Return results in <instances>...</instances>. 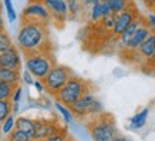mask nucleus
<instances>
[{
  "label": "nucleus",
  "mask_w": 155,
  "mask_h": 141,
  "mask_svg": "<svg viewBox=\"0 0 155 141\" xmlns=\"http://www.w3.org/2000/svg\"><path fill=\"white\" fill-rule=\"evenodd\" d=\"M17 47L24 56L40 52H53L48 24L37 22H20L17 32Z\"/></svg>",
  "instance_id": "obj_1"
},
{
  "label": "nucleus",
  "mask_w": 155,
  "mask_h": 141,
  "mask_svg": "<svg viewBox=\"0 0 155 141\" xmlns=\"http://www.w3.org/2000/svg\"><path fill=\"white\" fill-rule=\"evenodd\" d=\"M85 127L94 141H113L114 137L118 136L114 117L104 111L90 117Z\"/></svg>",
  "instance_id": "obj_2"
},
{
  "label": "nucleus",
  "mask_w": 155,
  "mask_h": 141,
  "mask_svg": "<svg viewBox=\"0 0 155 141\" xmlns=\"http://www.w3.org/2000/svg\"><path fill=\"white\" fill-rule=\"evenodd\" d=\"M91 89H93V84L90 81L73 74L68 79V81L63 86V89L54 96V99H56V101L68 107V106H71L74 101L80 99L81 96L91 91Z\"/></svg>",
  "instance_id": "obj_3"
},
{
  "label": "nucleus",
  "mask_w": 155,
  "mask_h": 141,
  "mask_svg": "<svg viewBox=\"0 0 155 141\" xmlns=\"http://www.w3.org/2000/svg\"><path fill=\"white\" fill-rule=\"evenodd\" d=\"M26 69L36 80H43L46 74L56 66V57L53 52H40L24 56Z\"/></svg>",
  "instance_id": "obj_4"
},
{
  "label": "nucleus",
  "mask_w": 155,
  "mask_h": 141,
  "mask_svg": "<svg viewBox=\"0 0 155 141\" xmlns=\"http://www.w3.org/2000/svg\"><path fill=\"white\" fill-rule=\"evenodd\" d=\"M68 108H70L73 117L81 118V120H84L87 117H93V116L103 111L101 103L95 99V96L91 91L81 96L77 101H74L71 106H68Z\"/></svg>",
  "instance_id": "obj_5"
},
{
  "label": "nucleus",
  "mask_w": 155,
  "mask_h": 141,
  "mask_svg": "<svg viewBox=\"0 0 155 141\" xmlns=\"http://www.w3.org/2000/svg\"><path fill=\"white\" fill-rule=\"evenodd\" d=\"M71 76H73V71L68 67L61 66V64H56L46 74V77L41 80V83L44 86V90L54 97L63 89V86L68 81V79H70Z\"/></svg>",
  "instance_id": "obj_6"
},
{
  "label": "nucleus",
  "mask_w": 155,
  "mask_h": 141,
  "mask_svg": "<svg viewBox=\"0 0 155 141\" xmlns=\"http://www.w3.org/2000/svg\"><path fill=\"white\" fill-rule=\"evenodd\" d=\"M20 22H37V23L50 24L51 17L41 0H28V3L21 10Z\"/></svg>",
  "instance_id": "obj_7"
},
{
  "label": "nucleus",
  "mask_w": 155,
  "mask_h": 141,
  "mask_svg": "<svg viewBox=\"0 0 155 141\" xmlns=\"http://www.w3.org/2000/svg\"><path fill=\"white\" fill-rule=\"evenodd\" d=\"M138 16H140V10H138V7L135 6L134 2H131L125 9L122 12H120L118 14H114V27H113V32H111L113 37L117 39L125 30V27L128 24L131 22H134Z\"/></svg>",
  "instance_id": "obj_8"
},
{
  "label": "nucleus",
  "mask_w": 155,
  "mask_h": 141,
  "mask_svg": "<svg viewBox=\"0 0 155 141\" xmlns=\"http://www.w3.org/2000/svg\"><path fill=\"white\" fill-rule=\"evenodd\" d=\"M43 5L47 7L51 22L57 29H63L68 20V10H67L66 0H41Z\"/></svg>",
  "instance_id": "obj_9"
},
{
  "label": "nucleus",
  "mask_w": 155,
  "mask_h": 141,
  "mask_svg": "<svg viewBox=\"0 0 155 141\" xmlns=\"http://www.w3.org/2000/svg\"><path fill=\"white\" fill-rule=\"evenodd\" d=\"M34 121V134L33 140L38 141L43 140L48 136H53L54 133H57L61 128L60 123L56 120H48V118H36Z\"/></svg>",
  "instance_id": "obj_10"
},
{
  "label": "nucleus",
  "mask_w": 155,
  "mask_h": 141,
  "mask_svg": "<svg viewBox=\"0 0 155 141\" xmlns=\"http://www.w3.org/2000/svg\"><path fill=\"white\" fill-rule=\"evenodd\" d=\"M0 67L20 71V69H21V56H20V50L17 47L12 46L6 52L0 53Z\"/></svg>",
  "instance_id": "obj_11"
},
{
  "label": "nucleus",
  "mask_w": 155,
  "mask_h": 141,
  "mask_svg": "<svg viewBox=\"0 0 155 141\" xmlns=\"http://www.w3.org/2000/svg\"><path fill=\"white\" fill-rule=\"evenodd\" d=\"M151 33H152V32H151V29L148 27V24H147L145 16H142L141 23H140V26L137 27V30L134 32V34H132L130 46H128V50H124V52H134V50H137V49L140 47V44H141Z\"/></svg>",
  "instance_id": "obj_12"
},
{
  "label": "nucleus",
  "mask_w": 155,
  "mask_h": 141,
  "mask_svg": "<svg viewBox=\"0 0 155 141\" xmlns=\"http://www.w3.org/2000/svg\"><path fill=\"white\" fill-rule=\"evenodd\" d=\"M141 20H142V14L140 13V16H138L134 22H131V23L128 24L127 27H125V30H124V32H122V33L117 37L118 39V47H120V52L128 50V46H130V42H131L132 34H134V32L137 30V27L140 26Z\"/></svg>",
  "instance_id": "obj_13"
},
{
  "label": "nucleus",
  "mask_w": 155,
  "mask_h": 141,
  "mask_svg": "<svg viewBox=\"0 0 155 141\" xmlns=\"http://www.w3.org/2000/svg\"><path fill=\"white\" fill-rule=\"evenodd\" d=\"M107 14H111L107 9V5L105 3H94V5H90V10H88V17L91 23H95V22H100L104 16Z\"/></svg>",
  "instance_id": "obj_14"
},
{
  "label": "nucleus",
  "mask_w": 155,
  "mask_h": 141,
  "mask_svg": "<svg viewBox=\"0 0 155 141\" xmlns=\"http://www.w3.org/2000/svg\"><path fill=\"white\" fill-rule=\"evenodd\" d=\"M14 128H17L20 131L26 133L27 136H30L33 138L34 134V121L28 117H19L16 118V124H14Z\"/></svg>",
  "instance_id": "obj_15"
},
{
  "label": "nucleus",
  "mask_w": 155,
  "mask_h": 141,
  "mask_svg": "<svg viewBox=\"0 0 155 141\" xmlns=\"http://www.w3.org/2000/svg\"><path fill=\"white\" fill-rule=\"evenodd\" d=\"M0 81H5V83H9V84H13V86H19L20 84V71L2 69L0 67Z\"/></svg>",
  "instance_id": "obj_16"
},
{
  "label": "nucleus",
  "mask_w": 155,
  "mask_h": 141,
  "mask_svg": "<svg viewBox=\"0 0 155 141\" xmlns=\"http://www.w3.org/2000/svg\"><path fill=\"white\" fill-rule=\"evenodd\" d=\"M148 113H150V108H142L141 111H138V113L134 116V117L130 120V126L131 128H142L145 126L147 123V118H148Z\"/></svg>",
  "instance_id": "obj_17"
},
{
  "label": "nucleus",
  "mask_w": 155,
  "mask_h": 141,
  "mask_svg": "<svg viewBox=\"0 0 155 141\" xmlns=\"http://www.w3.org/2000/svg\"><path fill=\"white\" fill-rule=\"evenodd\" d=\"M131 2L132 0H110L105 5H107V9L111 14H118L120 12H122L125 9Z\"/></svg>",
  "instance_id": "obj_18"
},
{
  "label": "nucleus",
  "mask_w": 155,
  "mask_h": 141,
  "mask_svg": "<svg viewBox=\"0 0 155 141\" xmlns=\"http://www.w3.org/2000/svg\"><path fill=\"white\" fill-rule=\"evenodd\" d=\"M67 3V10H68V19H77L78 14L83 10V3L77 2V0H66Z\"/></svg>",
  "instance_id": "obj_19"
},
{
  "label": "nucleus",
  "mask_w": 155,
  "mask_h": 141,
  "mask_svg": "<svg viewBox=\"0 0 155 141\" xmlns=\"http://www.w3.org/2000/svg\"><path fill=\"white\" fill-rule=\"evenodd\" d=\"M10 114H13L12 100H0V123H3Z\"/></svg>",
  "instance_id": "obj_20"
},
{
  "label": "nucleus",
  "mask_w": 155,
  "mask_h": 141,
  "mask_svg": "<svg viewBox=\"0 0 155 141\" xmlns=\"http://www.w3.org/2000/svg\"><path fill=\"white\" fill-rule=\"evenodd\" d=\"M17 86L9 84L5 81H0V100H10L13 96V91Z\"/></svg>",
  "instance_id": "obj_21"
},
{
  "label": "nucleus",
  "mask_w": 155,
  "mask_h": 141,
  "mask_svg": "<svg viewBox=\"0 0 155 141\" xmlns=\"http://www.w3.org/2000/svg\"><path fill=\"white\" fill-rule=\"evenodd\" d=\"M7 141H34V140L30 136H27L26 133L20 131L17 128H13L7 134Z\"/></svg>",
  "instance_id": "obj_22"
},
{
  "label": "nucleus",
  "mask_w": 155,
  "mask_h": 141,
  "mask_svg": "<svg viewBox=\"0 0 155 141\" xmlns=\"http://www.w3.org/2000/svg\"><path fill=\"white\" fill-rule=\"evenodd\" d=\"M56 108L58 110V113L63 116V118H64V121H66V124H70L71 121H73V114H71V111H70V108L67 107V106H64V104H61V103H58V101H56Z\"/></svg>",
  "instance_id": "obj_23"
},
{
  "label": "nucleus",
  "mask_w": 155,
  "mask_h": 141,
  "mask_svg": "<svg viewBox=\"0 0 155 141\" xmlns=\"http://www.w3.org/2000/svg\"><path fill=\"white\" fill-rule=\"evenodd\" d=\"M12 46H13V42H12L9 33L6 30H0V53L6 52Z\"/></svg>",
  "instance_id": "obj_24"
},
{
  "label": "nucleus",
  "mask_w": 155,
  "mask_h": 141,
  "mask_svg": "<svg viewBox=\"0 0 155 141\" xmlns=\"http://www.w3.org/2000/svg\"><path fill=\"white\" fill-rule=\"evenodd\" d=\"M14 124H16V118H14L13 114H10V116L6 118L5 121L0 123V130H2V133H3V134H6V136H7V134H9V133L14 128Z\"/></svg>",
  "instance_id": "obj_25"
},
{
  "label": "nucleus",
  "mask_w": 155,
  "mask_h": 141,
  "mask_svg": "<svg viewBox=\"0 0 155 141\" xmlns=\"http://www.w3.org/2000/svg\"><path fill=\"white\" fill-rule=\"evenodd\" d=\"M68 138V134H67V130L66 128L61 127L60 130L57 133H54L53 136H48L46 138H43V140H38V141H66Z\"/></svg>",
  "instance_id": "obj_26"
},
{
  "label": "nucleus",
  "mask_w": 155,
  "mask_h": 141,
  "mask_svg": "<svg viewBox=\"0 0 155 141\" xmlns=\"http://www.w3.org/2000/svg\"><path fill=\"white\" fill-rule=\"evenodd\" d=\"M5 2V7H6V13H7V19H9L10 23H14L17 20V14H16V10H14L13 2L12 0H3Z\"/></svg>",
  "instance_id": "obj_27"
},
{
  "label": "nucleus",
  "mask_w": 155,
  "mask_h": 141,
  "mask_svg": "<svg viewBox=\"0 0 155 141\" xmlns=\"http://www.w3.org/2000/svg\"><path fill=\"white\" fill-rule=\"evenodd\" d=\"M141 67H142V71L147 73V74H151V73H152V70L155 69V52L144 64H141Z\"/></svg>",
  "instance_id": "obj_28"
},
{
  "label": "nucleus",
  "mask_w": 155,
  "mask_h": 141,
  "mask_svg": "<svg viewBox=\"0 0 155 141\" xmlns=\"http://www.w3.org/2000/svg\"><path fill=\"white\" fill-rule=\"evenodd\" d=\"M20 97H21V87H20V84L14 89V91H13V96H12V103L13 104H19V101H20Z\"/></svg>",
  "instance_id": "obj_29"
},
{
  "label": "nucleus",
  "mask_w": 155,
  "mask_h": 141,
  "mask_svg": "<svg viewBox=\"0 0 155 141\" xmlns=\"http://www.w3.org/2000/svg\"><path fill=\"white\" fill-rule=\"evenodd\" d=\"M147 19V24H148V27L151 29V32L155 33V13H150L148 16H145Z\"/></svg>",
  "instance_id": "obj_30"
},
{
  "label": "nucleus",
  "mask_w": 155,
  "mask_h": 141,
  "mask_svg": "<svg viewBox=\"0 0 155 141\" xmlns=\"http://www.w3.org/2000/svg\"><path fill=\"white\" fill-rule=\"evenodd\" d=\"M33 86L37 89V91H44V86H43L41 80H34L33 81Z\"/></svg>",
  "instance_id": "obj_31"
},
{
  "label": "nucleus",
  "mask_w": 155,
  "mask_h": 141,
  "mask_svg": "<svg viewBox=\"0 0 155 141\" xmlns=\"http://www.w3.org/2000/svg\"><path fill=\"white\" fill-rule=\"evenodd\" d=\"M31 77H33V76L30 74L28 71H26V73H24V77H23V79H24V81H26V83H27L28 86H30V84H33V81H34L33 79H31Z\"/></svg>",
  "instance_id": "obj_32"
},
{
  "label": "nucleus",
  "mask_w": 155,
  "mask_h": 141,
  "mask_svg": "<svg viewBox=\"0 0 155 141\" xmlns=\"http://www.w3.org/2000/svg\"><path fill=\"white\" fill-rule=\"evenodd\" d=\"M142 2H144V5H145L147 9L152 10L155 7V0H142Z\"/></svg>",
  "instance_id": "obj_33"
},
{
  "label": "nucleus",
  "mask_w": 155,
  "mask_h": 141,
  "mask_svg": "<svg viewBox=\"0 0 155 141\" xmlns=\"http://www.w3.org/2000/svg\"><path fill=\"white\" fill-rule=\"evenodd\" d=\"M113 141H130V140H128V138H125L124 136H120V134H118V136L114 137V140H113Z\"/></svg>",
  "instance_id": "obj_34"
},
{
  "label": "nucleus",
  "mask_w": 155,
  "mask_h": 141,
  "mask_svg": "<svg viewBox=\"0 0 155 141\" xmlns=\"http://www.w3.org/2000/svg\"><path fill=\"white\" fill-rule=\"evenodd\" d=\"M100 0H87L85 3H83V5H85V6H88V5H94V3H98Z\"/></svg>",
  "instance_id": "obj_35"
},
{
  "label": "nucleus",
  "mask_w": 155,
  "mask_h": 141,
  "mask_svg": "<svg viewBox=\"0 0 155 141\" xmlns=\"http://www.w3.org/2000/svg\"><path fill=\"white\" fill-rule=\"evenodd\" d=\"M0 30H5V22H3L2 16H0Z\"/></svg>",
  "instance_id": "obj_36"
},
{
  "label": "nucleus",
  "mask_w": 155,
  "mask_h": 141,
  "mask_svg": "<svg viewBox=\"0 0 155 141\" xmlns=\"http://www.w3.org/2000/svg\"><path fill=\"white\" fill-rule=\"evenodd\" d=\"M100 2H101V3H108L110 0H100Z\"/></svg>",
  "instance_id": "obj_37"
},
{
  "label": "nucleus",
  "mask_w": 155,
  "mask_h": 141,
  "mask_svg": "<svg viewBox=\"0 0 155 141\" xmlns=\"http://www.w3.org/2000/svg\"><path fill=\"white\" fill-rule=\"evenodd\" d=\"M66 141H74V140H73V138H71V137L70 136H68V138H67V140Z\"/></svg>",
  "instance_id": "obj_38"
},
{
  "label": "nucleus",
  "mask_w": 155,
  "mask_h": 141,
  "mask_svg": "<svg viewBox=\"0 0 155 141\" xmlns=\"http://www.w3.org/2000/svg\"><path fill=\"white\" fill-rule=\"evenodd\" d=\"M77 2H80V3H85L87 0H77Z\"/></svg>",
  "instance_id": "obj_39"
},
{
  "label": "nucleus",
  "mask_w": 155,
  "mask_h": 141,
  "mask_svg": "<svg viewBox=\"0 0 155 141\" xmlns=\"http://www.w3.org/2000/svg\"><path fill=\"white\" fill-rule=\"evenodd\" d=\"M151 74H154V76H155V69H154V70H152V73H151Z\"/></svg>",
  "instance_id": "obj_40"
},
{
  "label": "nucleus",
  "mask_w": 155,
  "mask_h": 141,
  "mask_svg": "<svg viewBox=\"0 0 155 141\" xmlns=\"http://www.w3.org/2000/svg\"><path fill=\"white\" fill-rule=\"evenodd\" d=\"M0 16H2V5H0Z\"/></svg>",
  "instance_id": "obj_41"
},
{
  "label": "nucleus",
  "mask_w": 155,
  "mask_h": 141,
  "mask_svg": "<svg viewBox=\"0 0 155 141\" xmlns=\"http://www.w3.org/2000/svg\"><path fill=\"white\" fill-rule=\"evenodd\" d=\"M151 12H152V13H155V7H154V9H152V10H151Z\"/></svg>",
  "instance_id": "obj_42"
}]
</instances>
